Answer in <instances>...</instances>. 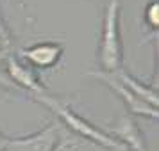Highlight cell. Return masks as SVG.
I'll return each instance as SVG.
<instances>
[{"label":"cell","mask_w":159,"mask_h":151,"mask_svg":"<svg viewBox=\"0 0 159 151\" xmlns=\"http://www.w3.org/2000/svg\"><path fill=\"white\" fill-rule=\"evenodd\" d=\"M30 98L38 103L45 105L47 108H50L54 114L57 115L61 123L65 124L66 128L73 132V135L86 139L89 142L98 144L106 149L111 151H127V148L123 146L120 141H116L113 135L106 133L104 130H100L98 126H95L93 123H89L88 119H84L82 115L75 114L72 108L68 107V103L63 100H59L56 96H48L47 93H38V94H30Z\"/></svg>","instance_id":"obj_1"},{"label":"cell","mask_w":159,"mask_h":151,"mask_svg":"<svg viewBox=\"0 0 159 151\" xmlns=\"http://www.w3.org/2000/svg\"><path fill=\"white\" fill-rule=\"evenodd\" d=\"M98 62L102 71H118L123 68V46L120 36V0H109L104 18L98 43Z\"/></svg>","instance_id":"obj_2"},{"label":"cell","mask_w":159,"mask_h":151,"mask_svg":"<svg viewBox=\"0 0 159 151\" xmlns=\"http://www.w3.org/2000/svg\"><path fill=\"white\" fill-rule=\"evenodd\" d=\"M88 75H89V77H93L95 80L102 82V84H106L111 91H115V93L122 98V101L125 103V107H127V110H129L130 114L145 115V117H152V119H157V117H159L157 108L152 107V105H148L147 101L139 100L138 96H134L127 87L122 86V82L116 78L113 73L102 71V69H100V71H89Z\"/></svg>","instance_id":"obj_3"},{"label":"cell","mask_w":159,"mask_h":151,"mask_svg":"<svg viewBox=\"0 0 159 151\" xmlns=\"http://www.w3.org/2000/svg\"><path fill=\"white\" fill-rule=\"evenodd\" d=\"M59 139V128L56 124H48L47 128L27 137H6L2 151H52Z\"/></svg>","instance_id":"obj_4"},{"label":"cell","mask_w":159,"mask_h":151,"mask_svg":"<svg viewBox=\"0 0 159 151\" xmlns=\"http://www.w3.org/2000/svg\"><path fill=\"white\" fill-rule=\"evenodd\" d=\"M63 44L56 41H43V43L30 44L22 50V62L32 69H50L63 57Z\"/></svg>","instance_id":"obj_5"},{"label":"cell","mask_w":159,"mask_h":151,"mask_svg":"<svg viewBox=\"0 0 159 151\" xmlns=\"http://www.w3.org/2000/svg\"><path fill=\"white\" fill-rule=\"evenodd\" d=\"M6 69H7L9 78L13 80V84L18 87L25 89L29 94H38V93H45V87L39 84L36 73L32 71V68H29L27 64H23L20 59H16L15 55L6 61Z\"/></svg>","instance_id":"obj_6"},{"label":"cell","mask_w":159,"mask_h":151,"mask_svg":"<svg viewBox=\"0 0 159 151\" xmlns=\"http://www.w3.org/2000/svg\"><path fill=\"white\" fill-rule=\"evenodd\" d=\"M113 135H115L116 141H120L127 148V151H148L147 144H145L143 133L139 132L136 123L127 115H123L113 126Z\"/></svg>","instance_id":"obj_7"},{"label":"cell","mask_w":159,"mask_h":151,"mask_svg":"<svg viewBox=\"0 0 159 151\" xmlns=\"http://www.w3.org/2000/svg\"><path fill=\"white\" fill-rule=\"evenodd\" d=\"M111 73H113L116 78L122 82V86L127 87L134 96H138L139 100L147 101V103L152 105V107H156V108L159 107V96H157V91H156V89L145 86L143 82H139L138 78H134V77H132L130 73H127L123 68L118 69V71H111Z\"/></svg>","instance_id":"obj_8"},{"label":"cell","mask_w":159,"mask_h":151,"mask_svg":"<svg viewBox=\"0 0 159 151\" xmlns=\"http://www.w3.org/2000/svg\"><path fill=\"white\" fill-rule=\"evenodd\" d=\"M52 151H111V149H106V148H102L98 144H93L77 135H72V137L66 135L59 139L56 148Z\"/></svg>","instance_id":"obj_9"},{"label":"cell","mask_w":159,"mask_h":151,"mask_svg":"<svg viewBox=\"0 0 159 151\" xmlns=\"http://www.w3.org/2000/svg\"><path fill=\"white\" fill-rule=\"evenodd\" d=\"M13 48H15L13 32L9 29L6 18L2 15V7H0V68L6 64V61L13 55Z\"/></svg>","instance_id":"obj_10"},{"label":"cell","mask_w":159,"mask_h":151,"mask_svg":"<svg viewBox=\"0 0 159 151\" xmlns=\"http://www.w3.org/2000/svg\"><path fill=\"white\" fill-rule=\"evenodd\" d=\"M143 20L150 29L157 30V27H159V0H150L147 4L145 13H143Z\"/></svg>","instance_id":"obj_11"}]
</instances>
